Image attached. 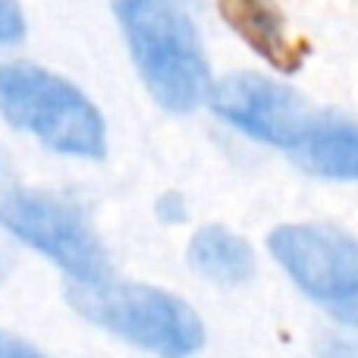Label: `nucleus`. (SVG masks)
Returning a JSON list of instances; mask_svg holds the SVG:
<instances>
[{
	"label": "nucleus",
	"instance_id": "obj_1",
	"mask_svg": "<svg viewBox=\"0 0 358 358\" xmlns=\"http://www.w3.org/2000/svg\"><path fill=\"white\" fill-rule=\"evenodd\" d=\"M113 16L157 104L192 113L208 101L210 69L185 0H113Z\"/></svg>",
	"mask_w": 358,
	"mask_h": 358
},
{
	"label": "nucleus",
	"instance_id": "obj_2",
	"mask_svg": "<svg viewBox=\"0 0 358 358\" xmlns=\"http://www.w3.org/2000/svg\"><path fill=\"white\" fill-rule=\"evenodd\" d=\"M0 117L60 155L98 161L107 151L98 107L69 79L35 63L0 66Z\"/></svg>",
	"mask_w": 358,
	"mask_h": 358
},
{
	"label": "nucleus",
	"instance_id": "obj_3",
	"mask_svg": "<svg viewBox=\"0 0 358 358\" xmlns=\"http://www.w3.org/2000/svg\"><path fill=\"white\" fill-rule=\"evenodd\" d=\"M66 299L85 321L151 355L189 358L204 346V327L195 311L155 286L117 283L110 277L94 283L69 280Z\"/></svg>",
	"mask_w": 358,
	"mask_h": 358
},
{
	"label": "nucleus",
	"instance_id": "obj_4",
	"mask_svg": "<svg viewBox=\"0 0 358 358\" xmlns=\"http://www.w3.org/2000/svg\"><path fill=\"white\" fill-rule=\"evenodd\" d=\"M271 255L292 283L336 321L358 327V242L334 227L286 223L273 229Z\"/></svg>",
	"mask_w": 358,
	"mask_h": 358
},
{
	"label": "nucleus",
	"instance_id": "obj_5",
	"mask_svg": "<svg viewBox=\"0 0 358 358\" xmlns=\"http://www.w3.org/2000/svg\"><path fill=\"white\" fill-rule=\"evenodd\" d=\"M0 227L54 261L73 283L107 277V252L82 210L66 198L35 189H10L0 195Z\"/></svg>",
	"mask_w": 358,
	"mask_h": 358
},
{
	"label": "nucleus",
	"instance_id": "obj_6",
	"mask_svg": "<svg viewBox=\"0 0 358 358\" xmlns=\"http://www.w3.org/2000/svg\"><path fill=\"white\" fill-rule=\"evenodd\" d=\"M214 113L239 132L280 148H296L315 113L292 88L261 73H233L210 85L208 94Z\"/></svg>",
	"mask_w": 358,
	"mask_h": 358
},
{
	"label": "nucleus",
	"instance_id": "obj_7",
	"mask_svg": "<svg viewBox=\"0 0 358 358\" xmlns=\"http://www.w3.org/2000/svg\"><path fill=\"white\" fill-rule=\"evenodd\" d=\"M292 157L308 173L327 179H358V123L334 117H311L302 138L292 148Z\"/></svg>",
	"mask_w": 358,
	"mask_h": 358
},
{
	"label": "nucleus",
	"instance_id": "obj_8",
	"mask_svg": "<svg viewBox=\"0 0 358 358\" xmlns=\"http://www.w3.org/2000/svg\"><path fill=\"white\" fill-rule=\"evenodd\" d=\"M229 29L242 38L252 50H258L273 66L292 69L299 60V50L292 48L286 19L273 0H217Z\"/></svg>",
	"mask_w": 358,
	"mask_h": 358
},
{
	"label": "nucleus",
	"instance_id": "obj_9",
	"mask_svg": "<svg viewBox=\"0 0 358 358\" xmlns=\"http://www.w3.org/2000/svg\"><path fill=\"white\" fill-rule=\"evenodd\" d=\"M189 261L201 277L220 286H239L255 273V252L242 236L229 233L227 227L198 229L189 245Z\"/></svg>",
	"mask_w": 358,
	"mask_h": 358
},
{
	"label": "nucleus",
	"instance_id": "obj_10",
	"mask_svg": "<svg viewBox=\"0 0 358 358\" xmlns=\"http://www.w3.org/2000/svg\"><path fill=\"white\" fill-rule=\"evenodd\" d=\"M25 38V13L19 0H0V48H13Z\"/></svg>",
	"mask_w": 358,
	"mask_h": 358
},
{
	"label": "nucleus",
	"instance_id": "obj_11",
	"mask_svg": "<svg viewBox=\"0 0 358 358\" xmlns=\"http://www.w3.org/2000/svg\"><path fill=\"white\" fill-rule=\"evenodd\" d=\"M0 358H48L44 352H38L35 346H29L25 340L0 330Z\"/></svg>",
	"mask_w": 358,
	"mask_h": 358
},
{
	"label": "nucleus",
	"instance_id": "obj_12",
	"mask_svg": "<svg viewBox=\"0 0 358 358\" xmlns=\"http://www.w3.org/2000/svg\"><path fill=\"white\" fill-rule=\"evenodd\" d=\"M321 358H358V340H346V336H327L317 346Z\"/></svg>",
	"mask_w": 358,
	"mask_h": 358
},
{
	"label": "nucleus",
	"instance_id": "obj_13",
	"mask_svg": "<svg viewBox=\"0 0 358 358\" xmlns=\"http://www.w3.org/2000/svg\"><path fill=\"white\" fill-rule=\"evenodd\" d=\"M161 214H164V220H182V201H179V195L161 198Z\"/></svg>",
	"mask_w": 358,
	"mask_h": 358
},
{
	"label": "nucleus",
	"instance_id": "obj_14",
	"mask_svg": "<svg viewBox=\"0 0 358 358\" xmlns=\"http://www.w3.org/2000/svg\"><path fill=\"white\" fill-rule=\"evenodd\" d=\"M185 3H189V0H185Z\"/></svg>",
	"mask_w": 358,
	"mask_h": 358
}]
</instances>
